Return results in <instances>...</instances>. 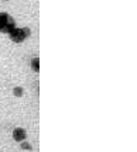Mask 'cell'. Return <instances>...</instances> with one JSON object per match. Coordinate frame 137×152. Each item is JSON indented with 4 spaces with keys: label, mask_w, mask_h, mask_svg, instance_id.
Segmentation results:
<instances>
[{
    "label": "cell",
    "mask_w": 137,
    "mask_h": 152,
    "mask_svg": "<svg viewBox=\"0 0 137 152\" xmlns=\"http://www.w3.org/2000/svg\"><path fill=\"white\" fill-rule=\"evenodd\" d=\"M31 35V30L28 27H23V28H18V27H14L11 30L10 33H9V37L13 42H17L20 44L23 41H26L28 37Z\"/></svg>",
    "instance_id": "obj_1"
},
{
    "label": "cell",
    "mask_w": 137,
    "mask_h": 152,
    "mask_svg": "<svg viewBox=\"0 0 137 152\" xmlns=\"http://www.w3.org/2000/svg\"><path fill=\"white\" fill-rule=\"evenodd\" d=\"M4 1H7V0H4Z\"/></svg>",
    "instance_id": "obj_7"
},
{
    "label": "cell",
    "mask_w": 137,
    "mask_h": 152,
    "mask_svg": "<svg viewBox=\"0 0 137 152\" xmlns=\"http://www.w3.org/2000/svg\"><path fill=\"white\" fill-rule=\"evenodd\" d=\"M13 94L16 96V97H21L23 94H24V89L20 86H16L14 89H13Z\"/></svg>",
    "instance_id": "obj_5"
},
{
    "label": "cell",
    "mask_w": 137,
    "mask_h": 152,
    "mask_svg": "<svg viewBox=\"0 0 137 152\" xmlns=\"http://www.w3.org/2000/svg\"><path fill=\"white\" fill-rule=\"evenodd\" d=\"M11 137H13L14 141L21 142V141H24V140H27V131L24 130V128H21V127H17V128L13 130Z\"/></svg>",
    "instance_id": "obj_3"
},
{
    "label": "cell",
    "mask_w": 137,
    "mask_h": 152,
    "mask_svg": "<svg viewBox=\"0 0 137 152\" xmlns=\"http://www.w3.org/2000/svg\"><path fill=\"white\" fill-rule=\"evenodd\" d=\"M31 69H33L35 73L40 72V59L38 58H33V59H31Z\"/></svg>",
    "instance_id": "obj_4"
},
{
    "label": "cell",
    "mask_w": 137,
    "mask_h": 152,
    "mask_svg": "<svg viewBox=\"0 0 137 152\" xmlns=\"http://www.w3.org/2000/svg\"><path fill=\"white\" fill-rule=\"evenodd\" d=\"M14 27H16L14 18L7 13H0V33L9 34Z\"/></svg>",
    "instance_id": "obj_2"
},
{
    "label": "cell",
    "mask_w": 137,
    "mask_h": 152,
    "mask_svg": "<svg viewBox=\"0 0 137 152\" xmlns=\"http://www.w3.org/2000/svg\"><path fill=\"white\" fill-rule=\"evenodd\" d=\"M20 144H21V149H26V151H30V149H33V148H31V144H30V142H27L26 140H24V141H21Z\"/></svg>",
    "instance_id": "obj_6"
}]
</instances>
